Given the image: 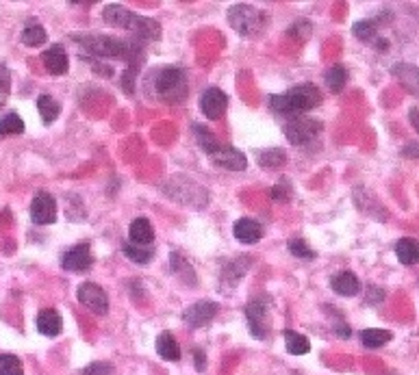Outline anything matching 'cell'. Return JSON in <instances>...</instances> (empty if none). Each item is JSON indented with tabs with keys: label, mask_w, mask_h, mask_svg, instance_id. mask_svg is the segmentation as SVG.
Returning <instances> with one entry per match:
<instances>
[{
	"label": "cell",
	"mask_w": 419,
	"mask_h": 375,
	"mask_svg": "<svg viewBox=\"0 0 419 375\" xmlns=\"http://www.w3.org/2000/svg\"><path fill=\"white\" fill-rule=\"evenodd\" d=\"M282 338H285V347L291 356H304L311 352V341L300 332L285 330V332H282Z\"/></svg>",
	"instance_id": "cell-24"
},
{
	"label": "cell",
	"mask_w": 419,
	"mask_h": 375,
	"mask_svg": "<svg viewBox=\"0 0 419 375\" xmlns=\"http://www.w3.org/2000/svg\"><path fill=\"white\" fill-rule=\"evenodd\" d=\"M382 297H384V293H382L380 289L369 287V291H367V304H380Z\"/></svg>",
	"instance_id": "cell-39"
},
{
	"label": "cell",
	"mask_w": 419,
	"mask_h": 375,
	"mask_svg": "<svg viewBox=\"0 0 419 375\" xmlns=\"http://www.w3.org/2000/svg\"><path fill=\"white\" fill-rule=\"evenodd\" d=\"M0 375H22V363L13 354H0Z\"/></svg>",
	"instance_id": "cell-34"
},
{
	"label": "cell",
	"mask_w": 419,
	"mask_h": 375,
	"mask_svg": "<svg viewBox=\"0 0 419 375\" xmlns=\"http://www.w3.org/2000/svg\"><path fill=\"white\" fill-rule=\"evenodd\" d=\"M102 18L109 26L124 28V31L135 35V39H139V41H155L161 37V26L157 20L137 16V13L128 11L124 5H117V3L107 5L102 11Z\"/></svg>",
	"instance_id": "cell-2"
},
{
	"label": "cell",
	"mask_w": 419,
	"mask_h": 375,
	"mask_svg": "<svg viewBox=\"0 0 419 375\" xmlns=\"http://www.w3.org/2000/svg\"><path fill=\"white\" fill-rule=\"evenodd\" d=\"M77 297H79V302L87 310H92L94 314H107L109 312V295L104 293L102 287H98V284H94V282H83L77 291Z\"/></svg>",
	"instance_id": "cell-9"
},
{
	"label": "cell",
	"mask_w": 419,
	"mask_h": 375,
	"mask_svg": "<svg viewBox=\"0 0 419 375\" xmlns=\"http://www.w3.org/2000/svg\"><path fill=\"white\" fill-rule=\"evenodd\" d=\"M396 256L402 265H417L419 263V241L411 236H404L396 243Z\"/></svg>",
	"instance_id": "cell-21"
},
{
	"label": "cell",
	"mask_w": 419,
	"mask_h": 375,
	"mask_svg": "<svg viewBox=\"0 0 419 375\" xmlns=\"http://www.w3.org/2000/svg\"><path fill=\"white\" fill-rule=\"evenodd\" d=\"M79 46L92 57L102 59H119L126 65H142L144 63V41L139 39H119L109 35H77Z\"/></svg>",
	"instance_id": "cell-1"
},
{
	"label": "cell",
	"mask_w": 419,
	"mask_h": 375,
	"mask_svg": "<svg viewBox=\"0 0 419 375\" xmlns=\"http://www.w3.org/2000/svg\"><path fill=\"white\" fill-rule=\"evenodd\" d=\"M31 219L39 226H48V223L57 221V200L46 191L35 193L31 202Z\"/></svg>",
	"instance_id": "cell-10"
},
{
	"label": "cell",
	"mask_w": 419,
	"mask_h": 375,
	"mask_svg": "<svg viewBox=\"0 0 419 375\" xmlns=\"http://www.w3.org/2000/svg\"><path fill=\"white\" fill-rule=\"evenodd\" d=\"M391 74L407 92H411L413 96L419 98V68H415L411 63H396L391 68Z\"/></svg>",
	"instance_id": "cell-17"
},
{
	"label": "cell",
	"mask_w": 419,
	"mask_h": 375,
	"mask_svg": "<svg viewBox=\"0 0 419 375\" xmlns=\"http://www.w3.org/2000/svg\"><path fill=\"white\" fill-rule=\"evenodd\" d=\"M122 252H124V256H126V259H130L133 263H137V265H146V263H150V261H153V256H155V250H153L150 245L122 243Z\"/></svg>",
	"instance_id": "cell-28"
},
{
	"label": "cell",
	"mask_w": 419,
	"mask_h": 375,
	"mask_svg": "<svg viewBox=\"0 0 419 375\" xmlns=\"http://www.w3.org/2000/svg\"><path fill=\"white\" fill-rule=\"evenodd\" d=\"M335 334H339L341 338H348L352 332H350V327L339 319V321H335Z\"/></svg>",
	"instance_id": "cell-41"
},
{
	"label": "cell",
	"mask_w": 419,
	"mask_h": 375,
	"mask_svg": "<svg viewBox=\"0 0 419 375\" xmlns=\"http://www.w3.org/2000/svg\"><path fill=\"white\" fill-rule=\"evenodd\" d=\"M37 330L43 336H57L61 334L64 330V321H61V314H59L55 308H43L37 314Z\"/></svg>",
	"instance_id": "cell-18"
},
{
	"label": "cell",
	"mask_w": 419,
	"mask_h": 375,
	"mask_svg": "<svg viewBox=\"0 0 419 375\" xmlns=\"http://www.w3.org/2000/svg\"><path fill=\"white\" fill-rule=\"evenodd\" d=\"M155 94L166 104L185 102V98L189 94V81H187L185 70L176 68V65L163 68L155 79Z\"/></svg>",
	"instance_id": "cell-4"
},
{
	"label": "cell",
	"mask_w": 419,
	"mask_h": 375,
	"mask_svg": "<svg viewBox=\"0 0 419 375\" xmlns=\"http://www.w3.org/2000/svg\"><path fill=\"white\" fill-rule=\"evenodd\" d=\"M48 41V33L46 28L37 22H28L24 28H22V43L28 48H37V46H43V43Z\"/></svg>",
	"instance_id": "cell-23"
},
{
	"label": "cell",
	"mask_w": 419,
	"mask_h": 375,
	"mask_svg": "<svg viewBox=\"0 0 419 375\" xmlns=\"http://www.w3.org/2000/svg\"><path fill=\"white\" fill-rule=\"evenodd\" d=\"M170 265H172V272H174L178 278H181V280H185L189 287H193V284L198 282L196 274H193V269L189 267V263L181 256V254L172 252V254H170Z\"/></svg>",
	"instance_id": "cell-27"
},
{
	"label": "cell",
	"mask_w": 419,
	"mask_h": 375,
	"mask_svg": "<svg viewBox=\"0 0 419 375\" xmlns=\"http://www.w3.org/2000/svg\"><path fill=\"white\" fill-rule=\"evenodd\" d=\"M389 341H391V332H387V330H380V327H369L361 332V343L367 349H378Z\"/></svg>",
	"instance_id": "cell-26"
},
{
	"label": "cell",
	"mask_w": 419,
	"mask_h": 375,
	"mask_svg": "<svg viewBox=\"0 0 419 375\" xmlns=\"http://www.w3.org/2000/svg\"><path fill=\"white\" fill-rule=\"evenodd\" d=\"M211 159L213 165L217 168H224V170H231V172H244L248 168V159L244 152H239L237 148H231V145H220L215 152L208 156Z\"/></svg>",
	"instance_id": "cell-12"
},
{
	"label": "cell",
	"mask_w": 419,
	"mask_h": 375,
	"mask_svg": "<svg viewBox=\"0 0 419 375\" xmlns=\"http://www.w3.org/2000/svg\"><path fill=\"white\" fill-rule=\"evenodd\" d=\"M233 234L239 243L244 245H254L261 241L263 236V226L257 221V219H250V217H244V219H237L235 226H233Z\"/></svg>",
	"instance_id": "cell-15"
},
{
	"label": "cell",
	"mask_w": 419,
	"mask_h": 375,
	"mask_svg": "<svg viewBox=\"0 0 419 375\" xmlns=\"http://www.w3.org/2000/svg\"><path fill=\"white\" fill-rule=\"evenodd\" d=\"M287 161V152L282 148H269L259 152V165L265 170H276L280 165H285Z\"/></svg>",
	"instance_id": "cell-29"
},
{
	"label": "cell",
	"mask_w": 419,
	"mask_h": 375,
	"mask_svg": "<svg viewBox=\"0 0 419 375\" xmlns=\"http://www.w3.org/2000/svg\"><path fill=\"white\" fill-rule=\"evenodd\" d=\"M92 265H94V256H92V247H89L87 243L70 247L61 256V267L66 269V272L81 274V272H87Z\"/></svg>",
	"instance_id": "cell-11"
},
{
	"label": "cell",
	"mask_w": 419,
	"mask_h": 375,
	"mask_svg": "<svg viewBox=\"0 0 419 375\" xmlns=\"http://www.w3.org/2000/svg\"><path fill=\"white\" fill-rule=\"evenodd\" d=\"M409 119H411V124L415 126V130L419 132V109H411V113H409Z\"/></svg>",
	"instance_id": "cell-43"
},
{
	"label": "cell",
	"mask_w": 419,
	"mask_h": 375,
	"mask_svg": "<svg viewBox=\"0 0 419 375\" xmlns=\"http://www.w3.org/2000/svg\"><path fill=\"white\" fill-rule=\"evenodd\" d=\"M228 22L231 26L239 35L244 37H257L261 35L265 28H267V13L261 11L259 7L254 5H246V3H239V5H233L228 9Z\"/></svg>",
	"instance_id": "cell-5"
},
{
	"label": "cell",
	"mask_w": 419,
	"mask_h": 375,
	"mask_svg": "<svg viewBox=\"0 0 419 375\" xmlns=\"http://www.w3.org/2000/svg\"><path fill=\"white\" fill-rule=\"evenodd\" d=\"M402 154L404 156H419V143H409L402 150Z\"/></svg>",
	"instance_id": "cell-42"
},
{
	"label": "cell",
	"mask_w": 419,
	"mask_h": 375,
	"mask_svg": "<svg viewBox=\"0 0 419 375\" xmlns=\"http://www.w3.org/2000/svg\"><path fill=\"white\" fill-rule=\"evenodd\" d=\"M157 354L163 358V360H170V363H176V360H181V347H178L176 338L170 334V332H161L157 336Z\"/></svg>",
	"instance_id": "cell-22"
},
{
	"label": "cell",
	"mask_w": 419,
	"mask_h": 375,
	"mask_svg": "<svg viewBox=\"0 0 419 375\" xmlns=\"http://www.w3.org/2000/svg\"><path fill=\"white\" fill-rule=\"evenodd\" d=\"M22 132H24V122L18 113L11 111L5 117H0V137H7V134H22Z\"/></svg>",
	"instance_id": "cell-33"
},
{
	"label": "cell",
	"mask_w": 419,
	"mask_h": 375,
	"mask_svg": "<svg viewBox=\"0 0 419 375\" xmlns=\"http://www.w3.org/2000/svg\"><path fill=\"white\" fill-rule=\"evenodd\" d=\"M267 312H269V302L265 297H257L246 306V321L254 338H265L269 327H267Z\"/></svg>",
	"instance_id": "cell-8"
},
{
	"label": "cell",
	"mask_w": 419,
	"mask_h": 375,
	"mask_svg": "<svg viewBox=\"0 0 419 375\" xmlns=\"http://www.w3.org/2000/svg\"><path fill=\"white\" fill-rule=\"evenodd\" d=\"M287 247H289V252L293 254L295 259H304V261L315 259V252H313V250L306 245V241H302V239H291Z\"/></svg>",
	"instance_id": "cell-35"
},
{
	"label": "cell",
	"mask_w": 419,
	"mask_h": 375,
	"mask_svg": "<svg viewBox=\"0 0 419 375\" xmlns=\"http://www.w3.org/2000/svg\"><path fill=\"white\" fill-rule=\"evenodd\" d=\"M220 306L215 302H208V299H202V302H196L191 304L189 308H185L183 312V321L189 325V327H202L206 323H211L213 317L217 314Z\"/></svg>",
	"instance_id": "cell-13"
},
{
	"label": "cell",
	"mask_w": 419,
	"mask_h": 375,
	"mask_svg": "<svg viewBox=\"0 0 419 375\" xmlns=\"http://www.w3.org/2000/svg\"><path fill=\"white\" fill-rule=\"evenodd\" d=\"M128 236H130V243L135 245H150L155 241V228L146 217H137L130 223Z\"/></svg>",
	"instance_id": "cell-20"
},
{
	"label": "cell",
	"mask_w": 419,
	"mask_h": 375,
	"mask_svg": "<svg viewBox=\"0 0 419 375\" xmlns=\"http://www.w3.org/2000/svg\"><path fill=\"white\" fill-rule=\"evenodd\" d=\"M320 132H322V122L315 117L298 115V117L287 119V124H285V134L293 145L313 143L320 137Z\"/></svg>",
	"instance_id": "cell-7"
},
{
	"label": "cell",
	"mask_w": 419,
	"mask_h": 375,
	"mask_svg": "<svg viewBox=\"0 0 419 375\" xmlns=\"http://www.w3.org/2000/svg\"><path fill=\"white\" fill-rule=\"evenodd\" d=\"M83 375H113V365L109 363H92L85 367Z\"/></svg>",
	"instance_id": "cell-37"
},
{
	"label": "cell",
	"mask_w": 419,
	"mask_h": 375,
	"mask_svg": "<svg viewBox=\"0 0 419 375\" xmlns=\"http://www.w3.org/2000/svg\"><path fill=\"white\" fill-rule=\"evenodd\" d=\"M193 134H196V139H198V145L204 150V152L211 156L215 150L222 145L220 141H217V137L211 132V130H206V126H202V124H196L193 126Z\"/></svg>",
	"instance_id": "cell-30"
},
{
	"label": "cell",
	"mask_w": 419,
	"mask_h": 375,
	"mask_svg": "<svg viewBox=\"0 0 419 375\" xmlns=\"http://www.w3.org/2000/svg\"><path fill=\"white\" fill-rule=\"evenodd\" d=\"M170 200L181 202L191 208H204L208 202V191L200 187L196 180H191L187 176H174L170 178L161 189Z\"/></svg>",
	"instance_id": "cell-6"
},
{
	"label": "cell",
	"mask_w": 419,
	"mask_h": 375,
	"mask_svg": "<svg viewBox=\"0 0 419 375\" xmlns=\"http://www.w3.org/2000/svg\"><path fill=\"white\" fill-rule=\"evenodd\" d=\"M9 92H11V74L5 63H0V107L7 102Z\"/></svg>",
	"instance_id": "cell-36"
},
{
	"label": "cell",
	"mask_w": 419,
	"mask_h": 375,
	"mask_svg": "<svg viewBox=\"0 0 419 375\" xmlns=\"http://www.w3.org/2000/svg\"><path fill=\"white\" fill-rule=\"evenodd\" d=\"M324 79H326L328 89H331V92H335V94H339L341 89L346 87V83H348V70L343 68V65H333V68H328Z\"/></svg>",
	"instance_id": "cell-31"
},
{
	"label": "cell",
	"mask_w": 419,
	"mask_h": 375,
	"mask_svg": "<svg viewBox=\"0 0 419 375\" xmlns=\"http://www.w3.org/2000/svg\"><path fill=\"white\" fill-rule=\"evenodd\" d=\"M193 365H196L198 371H204V369H206V358H204V352H202V349H193Z\"/></svg>",
	"instance_id": "cell-40"
},
{
	"label": "cell",
	"mask_w": 419,
	"mask_h": 375,
	"mask_svg": "<svg viewBox=\"0 0 419 375\" xmlns=\"http://www.w3.org/2000/svg\"><path fill=\"white\" fill-rule=\"evenodd\" d=\"M272 198H274L276 202H289V198H291V189H289V185H287V183L276 185V187L272 189Z\"/></svg>",
	"instance_id": "cell-38"
},
{
	"label": "cell",
	"mask_w": 419,
	"mask_h": 375,
	"mask_svg": "<svg viewBox=\"0 0 419 375\" xmlns=\"http://www.w3.org/2000/svg\"><path fill=\"white\" fill-rule=\"evenodd\" d=\"M37 111H39V115H41V119H43V124H52L55 119L59 117V113H61V107H59V102L52 98V96H48V94H41L39 98H37Z\"/></svg>",
	"instance_id": "cell-25"
},
{
	"label": "cell",
	"mask_w": 419,
	"mask_h": 375,
	"mask_svg": "<svg viewBox=\"0 0 419 375\" xmlns=\"http://www.w3.org/2000/svg\"><path fill=\"white\" fill-rule=\"evenodd\" d=\"M41 61H43V68H46L52 77H61V74L68 72L70 68V59H68V52L61 43H55L50 46L46 52L41 54Z\"/></svg>",
	"instance_id": "cell-16"
},
{
	"label": "cell",
	"mask_w": 419,
	"mask_h": 375,
	"mask_svg": "<svg viewBox=\"0 0 419 375\" xmlns=\"http://www.w3.org/2000/svg\"><path fill=\"white\" fill-rule=\"evenodd\" d=\"M269 109L278 115H285V117H298V115H304L306 111L315 109L322 104V94L320 89L313 85V83H302V85H295L291 87L287 94H276V96H269Z\"/></svg>",
	"instance_id": "cell-3"
},
{
	"label": "cell",
	"mask_w": 419,
	"mask_h": 375,
	"mask_svg": "<svg viewBox=\"0 0 419 375\" xmlns=\"http://www.w3.org/2000/svg\"><path fill=\"white\" fill-rule=\"evenodd\" d=\"M331 287L341 297H354L358 291H361V280H358V276L352 272H341V274L333 276Z\"/></svg>",
	"instance_id": "cell-19"
},
{
	"label": "cell",
	"mask_w": 419,
	"mask_h": 375,
	"mask_svg": "<svg viewBox=\"0 0 419 375\" xmlns=\"http://www.w3.org/2000/svg\"><path fill=\"white\" fill-rule=\"evenodd\" d=\"M228 109V96L217 87H208L200 96V111L208 119H220Z\"/></svg>",
	"instance_id": "cell-14"
},
{
	"label": "cell",
	"mask_w": 419,
	"mask_h": 375,
	"mask_svg": "<svg viewBox=\"0 0 419 375\" xmlns=\"http://www.w3.org/2000/svg\"><path fill=\"white\" fill-rule=\"evenodd\" d=\"M352 35L365 43H373V41H378V26L371 20H361L352 26Z\"/></svg>",
	"instance_id": "cell-32"
}]
</instances>
